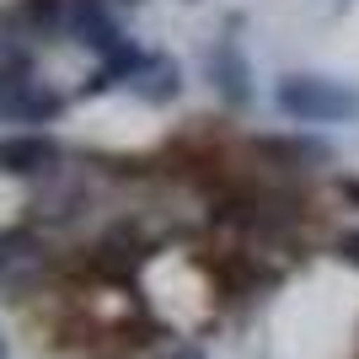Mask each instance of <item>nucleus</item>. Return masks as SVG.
I'll return each mask as SVG.
<instances>
[{"instance_id":"nucleus-1","label":"nucleus","mask_w":359,"mask_h":359,"mask_svg":"<svg viewBox=\"0 0 359 359\" xmlns=\"http://www.w3.org/2000/svg\"><path fill=\"white\" fill-rule=\"evenodd\" d=\"M273 107L295 123H348L359 118V91L327 75H279L273 86Z\"/></svg>"},{"instance_id":"nucleus-2","label":"nucleus","mask_w":359,"mask_h":359,"mask_svg":"<svg viewBox=\"0 0 359 359\" xmlns=\"http://www.w3.org/2000/svg\"><path fill=\"white\" fill-rule=\"evenodd\" d=\"M65 161L60 140L48 135H0V177H43Z\"/></svg>"},{"instance_id":"nucleus-3","label":"nucleus","mask_w":359,"mask_h":359,"mask_svg":"<svg viewBox=\"0 0 359 359\" xmlns=\"http://www.w3.org/2000/svg\"><path fill=\"white\" fill-rule=\"evenodd\" d=\"M210 81H215V91H220L225 107L252 102V65H247V54H241L231 38H220V43L210 48Z\"/></svg>"},{"instance_id":"nucleus-4","label":"nucleus","mask_w":359,"mask_h":359,"mask_svg":"<svg viewBox=\"0 0 359 359\" xmlns=\"http://www.w3.org/2000/svg\"><path fill=\"white\" fill-rule=\"evenodd\" d=\"M75 43H86V48H97V54H113V48H123L129 38H123V27L113 22V16L97 6V0H81L75 6Z\"/></svg>"},{"instance_id":"nucleus-5","label":"nucleus","mask_w":359,"mask_h":359,"mask_svg":"<svg viewBox=\"0 0 359 359\" xmlns=\"http://www.w3.org/2000/svg\"><path fill=\"white\" fill-rule=\"evenodd\" d=\"M129 86H135V97H145V102H172V97H177L182 91V70L172 60H166V54H150L145 60V70L135 75V81H129Z\"/></svg>"},{"instance_id":"nucleus-6","label":"nucleus","mask_w":359,"mask_h":359,"mask_svg":"<svg viewBox=\"0 0 359 359\" xmlns=\"http://www.w3.org/2000/svg\"><path fill=\"white\" fill-rule=\"evenodd\" d=\"M38 252H43V241H38L32 225H6L0 231V285H11L16 269H32Z\"/></svg>"},{"instance_id":"nucleus-7","label":"nucleus","mask_w":359,"mask_h":359,"mask_svg":"<svg viewBox=\"0 0 359 359\" xmlns=\"http://www.w3.org/2000/svg\"><path fill=\"white\" fill-rule=\"evenodd\" d=\"M263 150L285 156V161H327V156H332L322 140H263Z\"/></svg>"},{"instance_id":"nucleus-8","label":"nucleus","mask_w":359,"mask_h":359,"mask_svg":"<svg viewBox=\"0 0 359 359\" xmlns=\"http://www.w3.org/2000/svg\"><path fill=\"white\" fill-rule=\"evenodd\" d=\"M65 0H22V16L27 22H38V27H48V22H60Z\"/></svg>"},{"instance_id":"nucleus-9","label":"nucleus","mask_w":359,"mask_h":359,"mask_svg":"<svg viewBox=\"0 0 359 359\" xmlns=\"http://www.w3.org/2000/svg\"><path fill=\"white\" fill-rule=\"evenodd\" d=\"M332 252H338V257H344V263H348V269H359V231H344V236H338V241H332Z\"/></svg>"},{"instance_id":"nucleus-10","label":"nucleus","mask_w":359,"mask_h":359,"mask_svg":"<svg viewBox=\"0 0 359 359\" xmlns=\"http://www.w3.org/2000/svg\"><path fill=\"white\" fill-rule=\"evenodd\" d=\"M107 86H113V75H107V70H97V75L86 81V86H81V97H102Z\"/></svg>"},{"instance_id":"nucleus-11","label":"nucleus","mask_w":359,"mask_h":359,"mask_svg":"<svg viewBox=\"0 0 359 359\" xmlns=\"http://www.w3.org/2000/svg\"><path fill=\"white\" fill-rule=\"evenodd\" d=\"M338 194H344L348 204H359V177H344V182H338Z\"/></svg>"},{"instance_id":"nucleus-12","label":"nucleus","mask_w":359,"mask_h":359,"mask_svg":"<svg viewBox=\"0 0 359 359\" xmlns=\"http://www.w3.org/2000/svg\"><path fill=\"white\" fill-rule=\"evenodd\" d=\"M172 359H204V348H198V344H182V348H177Z\"/></svg>"},{"instance_id":"nucleus-13","label":"nucleus","mask_w":359,"mask_h":359,"mask_svg":"<svg viewBox=\"0 0 359 359\" xmlns=\"http://www.w3.org/2000/svg\"><path fill=\"white\" fill-rule=\"evenodd\" d=\"M0 359H6V348H0Z\"/></svg>"},{"instance_id":"nucleus-14","label":"nucleus","mask_w":359,"mask_h":359,"mask_svg":"<svg viewBox=\"0 0 359 359\" xmlns=\"http://www.w3.org/2000/svg\"><path fill=\"white\" fill-rule=\"evenodd\" d=\"M129 6H135V0H129Z\"/></svg>"}]
</instances>
